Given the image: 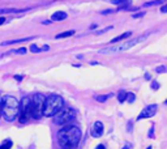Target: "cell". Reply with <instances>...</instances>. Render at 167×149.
I'll return each instance as SVG.
<instances>
[{
  "mask_svg": "<svg viewBox=\"0 0 167 149\" xmlns=\"http://www.w3.org/2000/svg\"><path fill=\"white\" fill-rule=\"evenodd\" d=\"M48 48H50V47H48V46H47V45H44V46H43V47H42V50H43V51H47V50H48Z\"/></svg>",
  "mask_w": 167,
  "mask_h": 149,
  "instance_id": "f546056e",
  "label": "cell"
},
{
  "mask_svg": "<svg viewBox=\"0 0 167 149\" xmlns=\"http://www.w3.org/2000/svg\"><path fill=\"white\" fill-rule=\"evenodd\" d=\"M111 97V94H103V95H98L97 97V101L98 102H104L106 99H109Z\"/></svg>",
  "mask_w": 167,
  "mask_h": 149,
  "instance_id": "ac0fdd59",
  "label": "cell"
},
{
  "mask_svg": "<svg viewBox=\"0 0 167 149\" xmlns=\"http://www.w3.org/2000/svg\"><path fill=\"white\" fill-rule=\"evenodd\" d=\"M136 99V95L133 93H127V101L129 102V103H132V102H135Z\"/></svg>",
  "mask_w": 167,
  "mask_h": 149,
  "instance_id": "d6986e66",
  "label": "cell"
},
{
  "mask_svg": "<svg viewBox=\"0 0 167 149\" xmlns=\"http://www.w3.org/2000/svg\"><path fill=\"white\" fill-rule=\"evenodd\" d=\"M81 135V130L77 126H65L58 132V143L61 149H76Z\"/></svg>",
  "mask_w": 167,
  "mask_h": 149,
  "instance_id": "6da1fadb",
  "label": "cell"
},
{
  "mask_svg": "<svg viewBox=\"0 0 167 149\" xmlns=\"http://www.w3.org/2000/svg\"><path fill=\"white\" fill-rule=\"evenodd\" d=\"M149 34H150V33H145L144 35H140V37H137V38L128 39V41H125L124 43L119 45V46H114V47H104L102 50H99V54H116V52L124 51V50H128L131 47H133V46H136V45L144 42Z\"/></svg>",
  "mask_w": 167,
  "mask_h": 149,
  "instance_id": "3957f363",
  "label": "cell"
},
{
  "mask_svg": "<svg viewBox=\"0 0 167 149\" xmlns=\"http://www.w3.org/2000/svg\"><path fill=\"white\" fill-rule=\"evenodd\" d=\"M166 103H167V102H166Z\"/></svg>",
  "mask_w": 167,
  "mask_h": 149,
  "instance_id": "836d02e7",
  "label": "cell"
},
{
  "mask_svg": "<svg viewBox=\"0 0 167 149\" xmlns=\"http://www.w3.org/2000/svg\"><path fill=\"white\" fill-rule=\"evenodd\" d=\"M131 35H132V32H125V33H123L122 35H119V37L114 38L112 41H111V43H116V42H119V41H123V39H125V38H129Z\"/></svg>",
  "mask_w": 167,
  "mask_h": 149,
  "instance_id": "4fadbf2b",
  "label": "cell"
},
{
  "mask_svg": "<svg viewBox=\"0 0 167 149\" xmlns=\"http://www.w3.org/2000/svg\"><path fill=\"white\" fill-rule=\"evenodd\" d=\"M64 106V99L60 97V95H51L46 99V103H44V111L43 115L44 117H55L59 111L63 109Z\"/></svg>",
  "mask_w": 167,
  "mask_h": 149,
  "instance_id": "277c9868",
  "label": "cell"
},
{
  "mask_svg": "<svg viewBox=\"0 0 167 149\" xmlns=\"http://www.w3.org/2000/svg\"><path fill=\"white\" fill-rule=\"evenodd\" d=\"M117 99H119V102L127 101V92L125 90H120L119 94H117Z\"/></svg>",
  "mask_w": 167,
  "mask_h": 149,
  "instance_id": "2e32d148",
  "label": "cell"
},
{
  "mask_svg": "<svg viewBox=\"0 0 167 149\" xmlns=\"http://www.w3.org/2000/svg\"><path fill=\"white\" fill-rule=\"evenodd\" d=\"M152 89H153V90H157V89H159V84H158V82H157L155 80L152 81Z\"/></svg>",
  "mask_w": 167,
  "mask_h": 149,
  "instance_id": "603a6c76",
  "label": "cell"
},
{
  "mask_svg": "<svg viewBox=\"0 0 167 149\" xmlns=\"http://www.w3.org/2000/svg\"><path fill=\"white\" fill-rule=\"evenodd\" d=\"M4 22H5V17H0V25L4 24Z\"/></svg>",
  "mask_w": 167,
  "mask_h": 149,
  "instance_id": "f1b7e54d",
  "label": "cell"
},
{
  "mask_svg": "<svg viewBox=\"0 0 167 149\" xmlns=\"http://www.w3.org/2000/svg\"><path fill=\"white\" fill-rule=\"evenodd\" d=\"M144 15H145V12H140V13H136V15H133V18H140V17H142Z\"/></svg>",
  "mask_w": 167,
  "mask_h": 149,
  "instance_id": "d4e9b609",
  "label": "cell"
},
{
  "mask_svg": "<svg viewBox=\"0 0 167 149\" xmlns=\"http://www.w3.org/2000/svg\"><path fill=\"white\" fill-rule=\"evenodd\" d=\"M29 48H30V51H31V52H41V51H42V48H39L37 45H31Z\"/></svg>",
  "mask_w": 167,
  "mask_h": 149,
  "instance_id": "44dd1931",
  "label": "cell"
},
{
  "mask_svg": "<svg viewBox=\"0 0 167 149\" xmlns=\"http://www.w3.org/2000/svg\"><path fill=\"white\" fill-rule=\"evenodd\" d=\"M44 103H46V97L43 94L37 93V94L33 95V98H31V117L34 119H41L43 117Z\"/></svg>",
  "mask_w": 167,
  "mask_h": 149,
  "instance_id": "5b68a950",
  "label": "cell"
},
{
  "mask_svg": "<svg viewBox=\"0 0 167 149\" xmlns=\"http://www.w3.org/2000/svg\"><path fill=\"white\" fill-rule=\"evenodd\" d=\"M74 34V32L73 30H68V32H64V33H60V34H58L56 39H63V38H67V37H71V35H73Z\"/></svg>",
  "mask_w": 167,
  "mask_h": 149,
  "instance_id": "9a60e30c",
  "label": "cell"
},
{
  "mask_svg": "<svg viewBox=\"0 0 167 149\" xmlns=\"http://www.w3.org/2000/svg\"><path fill=\"white\" fill-rule=\"evenodd\" d=\"M26 41H30V37H26V38H18V39H11V41H5V42H3V43H1V46L15 45V43H20V42H26Z\"/></svg>",
  "mask_w": 167,
  "mask_h": 149,
  "instance_id": "7c38bea8",
  "label": "cell"
},
{
  "mask_svg": "<svg viewBox=\"0 0 167 149\" xmlns=\"http://www.w3.org/2000/svg\"><path fill=\"white\" fill-rule=\"evenodd\" d=\"M103 135V123L102 122H96L91 128V136L93 137H101Z\"/></svg>",
  "mask_w": 167,
  "mask_h": 149,
  "instance_id": "9c48e42d",
  "label": "cell"
},
{
  "mask_svg": "<svg viewBox=\"0 0 167 149\" xmlns=\"http://www.w3.org/2000/svg\"><path fill=\"white\" fill-rule=\"evenodd\" d=\"M20 122L21 123H25L29 118H31V99L25 97L21 101V105H20Z\"/></svg>",
  "mask_w": 167,
  "mask_h": 149,
  "instance_id": "52a82bcc",
  "label": "cell"
},
{
  "mask_svg": "<svg viewBox=\"0 0 167 149\" xmlns=\"http://www.w3.org/2000/svg\"><path fill=\"white\" fill-rule=\"evenodd\" d=\"M114 26H109V28H106V29H103V30H99V32H97V34H102V33H106V32H109V30H111Z\"/></svg>",
  "mask_w": 167,
  "mask_h": 149,
  "instance_id": "cb8c5ba5",
  "label": "cell"
},
{
  "mask_svg": "<svg viewBox=\"0 0 167 149\" xmlns=\"http://www.w3.org/2000/svg\"><path fill=\"white\" fill-rule=\"evenodd\" d=\"M12 147V141L11 140H5L4 143L0 145V149H11Z\"/></svg>",
  "mask_w": 167,
  "mask_h": 149,
  "instance_id": "e0dca14e",
  "label": "cell"
},
{
  "mask_svg": "<svg viewBox=\"0 0 167 149\" xmlns=\"http://www.w3.org/2000/svg\"><path fill=\"white\" fill-rule=\"evenodd\" d=\"M148 149H152V147H148Z\"/></svg>",
  "mask_w": 167,
  "mask_h": 149,
  "instance_id": "d6a6232c",
  "label": "cell"
},
{
  "mask_svg": "<svg viewBox=\"0 0 167 149\" xmlns=\"http://www.w3.org/2000/svg\"><path fill=\"white\" fill-rule=\"evenodd\" d=\"M157 109H158V106H157L155 103L154 105H149L146 106L144 110L140 112V115L137 117V120H141V119H145V118H152L154 117V115L157 114Z\"/></svg>",
  "mask_w": 167,
  "mask_h": 149,
  "instance_id": "ba28073f",
  "label": "cell"
},
{
  "mask_svg": "<svg viewBox=\"0 0 167 149\" xmlns=\"http://www.w3.org/2000/svg\"><path fill=\"white\" fill-rule=\"evenodd\" d=\"M15 79H16V80H17V81H21L22 79H24V76H20V75H15Z\"/></svg>",
  "mask_w": 167,
  "mask_h": 149,
  "instance_id": "484cf974",
  "label": "cell"
},
{
  "mask_svg": "<svg viewBox=\"0 0 167 149\" xmlns=\"http://www.w3.org/2000/svg\"><path fill=\"white\" fill-rule=\"evenodd\" d=\"M96 149H106V147H104L103 144H99V145H97V148Z\"/></svg>",
  "mask_w": 167,
  "mask_h": 149,
  "instance_id": "83f0119b",
  "label": "cell"
},
{
  "mask_svg": "<svg viewBox=\"0 0 167 149\" xmlns=\"http://www.w3.org/2000/svg\"><path fill=\"white\" fill-rule=\"evenodd\" d=\"M74 118H76V111L74 110H72V109H61L54 117V122L56 124L63 126V124H67L69 122H72Z\"/></svg>",
  "mask_w": 167,
  "mask_h": 149,
  "instance_id": "8992f818",
  "label": "cell"
},
{
  "mask_svg": "<svg viewBox=\"0 0 167 149\" xmlns=\"http://www.w3.org/2000/svg\"><path fill=\"white\" fill-rule=\"evenodd\" d=\"M20 114V102L12 95H5L1 101V117L7 122H13Z\"/></svg>",
  "mask_w": 167,
  "mask_h": 149,
  "instance_id": "7a4b0ae2",
  "label": "cell"
},
{
  "mask_svg": "<svg viewBox=\"0 0 167 149\" xmlns=\"http://www.w3.org/2000/svg\"><path fill=\"white\" fill-rule=\"evenodd\" d=\"M129 148H131V144H127V145H125V147H124L123 149H129Z\"/></svg>",
  "mask_w": 167,
  "mask_h": 149,
  "instance_id": "4dcf8cb0",
  "label": "cell"
},
{
  "mask_svg": "<svg viewBox=\"0 0 167 149\" xmlns=\"http://www.w3.org/2000/svg\"><path fill=\"white\" fill-rule=\"evenodd\" d=\"M11 54H20V55H25L26 54V47H21L18 50H11V51L5 52V54H3V56L5 55H11Z\"/></svg>",
  "mask_w": 167,
  "mask_h": 149,
  "instance_id": "5bb4252c",
  "label": "cell"
},
{
  "mask_svg": "<svg viewBox=\"0 0 167 149\" xmlns=\"http://www.w3.org/2000/svg\"><path fill=\"white\" fill-rule=\"evenodd\" d=\"M161 12H162V13H166V12H167V4H166L165 7H162V8H161Z\"/></svg>",
  "mask_w": 167,
  "mask_h": 149,
  "instance_id": "4316f807",
  "label": "cell"
},
{
  "mask_svg": "<svg viewBox=\"0 0 167 149\" xmlns=\"http://www.w3.org/2000/svg\"><path fill=\"white\" fill-rule=\"evenodd\" d=\"M0 117H1V101H0Z\"/></svg>",
  "mask_w": 167,
  "mask_h": 149,
  "instance_id": "1f68e13d",
  "label": "cell"
},
{
  "mask_svg": "<svg viewBox=\"0 0 167 149\" xmlns=\"http://www.w3.org/2000/svg\"><path fill=\"white\" fill-rule=\"evenodd\" d=\"M163 1H161V0H155V1H148L144 4V7H150V5H157V4H162Z\"/></svg>",
  "mask_w": 167,
  "mask_h": 149,
  "instance_id": "ffe728a7",
  "label": "cell"
},
{
  "mask_svg": "<svg viewBox=\"0 0 167 149\" xmlns=\"http://www.w3.org/2000/svg\"><path fill=\"white\" fill-rule=\"evenodd\" d=\"M167 72V68L165 65H159V67H157V73H165Z\"/></svg>",
  "mask_w": 167,
  "mask_h": 149,
  "instance_id": "7402d4cb",
  "label": "cell"
},
{
  "mask_svg": "<svg viewBox=\"0 0 167 149\" xmlns=\"http://www.w3.org/2000/svg\"><path fill=\"white\" fill-rule=\"evenodd\" d=\"M67 17H68V15H67L65 12H63V11H58V12L52 13L51 20H52V21H63V20H65Z\"/></svg>",
  "mask_w": 167,
  "mask_h": 149,
  "instance_id": "30bf717a",
  "label": "cell"
},
{
  "mask_svg": "<svg viewBox=\"0 0 167 149\" xmlns=\"http://www.w3.org/2000/svg\"><path fill=\"white\" fill-rule=\"evenodd\" d=\"M26 9H16V8H0V16L7 15V13H20V12H25Z\"/></svg>",
  "mask_w": 167,
  "mask_h": 149,
  "instance_id": "8fae6325",
  "label": "cell"
}]
</instances>
